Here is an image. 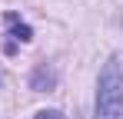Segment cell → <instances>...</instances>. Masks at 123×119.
<instances>
[{
  "label": "cell",
  "mask_w": 123,
  "mask_h": 119,
  "mask_svg": "<svg viewBox=\"0 0 123 119\" xmlns=\"http://www.w3.org/2000/svg\"><path fill=\"white\" fill-rule=\"evenodd\" d=\"M7 27H10V37L20 40V43H30V40H33V30H30L27 23H20L17 13H7Z\"/></svg>",
  "instance_id": "7a4b0ae2"
},
{
  "label": "cell",
  "mask_w": 123,
  "mask_h": 119,
  "mask_svg": "<svg viewBox=\"0 0 123 119\" xmlns=\"http://www.w3.org/2000/svg\"><path fill=\"white\" fill-rule=\"evenodd\" d=\"M33 119H63V116L57 113V109H43V113H37Z\"/></svg>",
  "instance_id": "3957f363"
},
{
  "label": "cell",
  "mask_w": 123,
  "mask_h": 119,
  "mask_svg": "<svg viewBox=\"0 0 123 119\" xmlns=\"http://www.w3.org/2000/svg\"><path fill=\"white\" fill-rule=\"evenodd\" d=\"M97 119H123V70L113 56L100 70L97 83Z\"/></svg>",
  "instance_id": "6da1fadb"
}]
</instances>
